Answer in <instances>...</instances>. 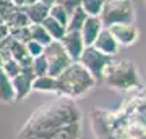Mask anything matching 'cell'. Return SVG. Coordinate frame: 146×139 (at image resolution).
<instances>
[{
  "mask_svg": "<svg viewBox=\"0 0 146 139\" xmlns=\"http://www.w3.org/2000/svg\"><path fill=\"white\" fill-rule=\"evenodd\" d=\"M0 102L2 103L15 102V91H13L11 78L3 71L2 67H0Z\"/></svg>",
  "mask_w": 146,
  "mask_h": 139,
  "instance_id": "13",
  "label": "cell"
},
{
  "mask_svg": "<svg viewBox=\"0 0 146 139\" xmlns=\"http://www.w3.org/2000/svg\"><path fill=\"white\" fill-rule=\"evenodd\" d=\"M21 10L26 13L29 23H36V24H41L42 21L49 16V7L41 3L39 0L34 2V3H31V5H28V7H21Z\"/></svg>",
  "mask_w": 146,
  "mask_h": 139,
  "instance_id": "12",
  "label": "cell"
},
{
  "mask_svg": "<svg viewBox=\"0 0 146 139\" xmlns=\"http://www.w3.org/2000/svg\"><path fill=\"white\" fill-rule=\"evenodd\" d=\"M25 47H26V52L29 57H39V55H42V52H44V45L42 44H39V42L33 41V39H29V41L25 42Z\"/></svg>",
  "mask_w": 146,
  "mask_h": 139,
  "instance_id": "24",
  "label": "cell"
},
{
  "mask_svg": "<svg viewBox=\"0 0 146 139\" xmlns=\"http://www.w3.org/2000/svg\"><path fill=\"white\" fill-rule=\"evenodd\" d=\"M33 71L36 76H44L47 74V60L44 55H39V57L33 58Z\"/></svg>",
  "mask_w": 146,
  "mask_h": 139,
  "instance_id": "21",
  "label": "cell"
},
{
  "mask_svg": "<svg viewBox=\"0 0 146 139\" xmlns=\"http://www.w3.org/2000/svg\"><path fill=\"white\" fill-rule=\"evenodd\" d=\"M99 18L104 28L117 23H133L135 10L130 0H106Z\"/></svg>",
  "mask_w": 146,
  "mask_h": 139,
  "instance_id": "4",
  "label": "cell"
},
{
  "mask_svg": "<svg viewBox=\"0 0 146 139\" xmlns=\"http://www.w3.org/2000/svg\"><path fill=\"white\" fill-rule=\"evenodd\" d=\"M107 29L110 31V34L114 36V39L120 47L133 45L140 37V31L133 23H117V24L107 26Z\"/></svg>",
  "mask_w": 146,
  "mask_h": 139,
  "instance_id": "7",
  "label": "cell"
},
{
  "mask_svg": "<svg viewBox=\"0 0 146 139\" xmlns=\"http://www.w3.org/2000/svg\"><path fill=\"white\" fill-rule=\"evenodd\" d=\"M75 121H81V110L75 99L58 96L55 100L34 110L18 131L20 139H52L58 129Z\"/></svg>",
  "mask_w": 146,
  "mask_h": 139,
  "instance_id": "1",
  "label": "cell"
},
{
  "mask_svg": "<svg viewBox=\"0 0 146 139\" xmlns=\"http://www.w3.org/2000/svg\"><path fill=\"white\" fill-rule=\"evenodd\" d=\"M0 65H2V57H0Z\"/></svg>",
  "mask_w": 146,
  "mask_h": 139,
  "instance_id": "28",
  "label": "cell"
},
{
  "mask_svg": "<svg viewBox=\"0 0 146 139\" xmlns=\"http://www.w3.org/2000/svg\"><path fill=\"white\" fill-rule=\"evenodd\" d=\"M58 5H62L63 8H67L68 13H72L73 10H76L81 3V0H57Z\"/></svg>",
  "mask_w": 146,
  "mask_h": 139,
  "instance_id": "25",
  "label": "cell"
},
{
  "mask_svg": "<svg viewBox=\"0 0 146 139\" xmlns=\"http://www.w3.org/2000/svg\"><path fill=\"white\" fill-rule=\"evenodd\" d=\"M114 58L110 57V55H106L101 50H98L96 47L89 45V47H84L83 49V52H81V55L78 58V63H81L88 70V73L96 79V82H99V81H102V71H104V68Z\"/></svg>",
  "mask_w": 146,
  "mask_h": 139,
  "instance_id": "6",
  "label": "cell"
},
{
  "mask_svg": "<svg viewBox=\"0 0 146 139\" xmlns=\"http://www.w3.org/2000/svg\"><path fill=\"white\" fill-rule=\"evenodd\" d=\"M28 28H29V37H31L33 41H36V42H39V44H42L44 47H46L49 42H52V37L47 34V31L44 29V26H42V24L31 23Z\"/></svg>",
  "mask_w": 146,
  "mask_h": 139,
  "instance_id": "17",
  "label": "cell"
},
{
  "mask_svg": "<svg viewBox=\"0 0 146 139\" xmlns=\"http://www.w3.org/2000/svg\"><path fill=\"white\" fill-rule=\"evenodd\" d=\"M145 2H146V0H145Z\"/></svg>",
  "mask_w": 146,
  "mask_h": 139,
  "instance_id": "29",
  "label": "cell"
},
{
  "mask_svg": "<svg viewBox=\"0 0 146 139\" xmlns=\"http://www.w3.org/2000/svg\"><path fill=\"white\" fill-rule=\"evenodd\" d=\"M41 24L44 26V29L47 31V34L52 37V41H60V39L65 36V32H67V28H65L62 23L55 21L52 16H47Z\"/></svg>",
  "mask_w": 146,
  "mask_h": 139,
  "instance_id": "15",
  "label": "cell"
},
{
  "mask_svg": "<svg viewBox=\"0 0 146 139\" xmlns=\"http://www.w3.org/2000/svg\"><path fill=\"white\" fill-rule=\"evenodd\" d=\"M106 0H81L80 7L84 10L88 16H99L104 8Z\"/></svg>",
  "mask_w": 146,
  "mask_h": 139,
  "instance_id": "19",
  "label": "cell"
},
{
  "mask_svg": "<svg viewBox=\"0 0 146 139\" xmlns=\"http://www.w3.org/2000/svg\"><path fill=\"white\" fill-rule=\"evenodd\" d=\"M62 42V45L65 47V50L67 53L70 55L73 62H78L80 55H81V52L86 45H84L83 42V37H81V32L80 31H67L65 32V36L60 39Z\"/></svg>",
  "mask_w": 146,
  "mask_h": 139,
  "instance_id": "9",
  "label": "cell"
},
{
  "mask_svg": "<svg viewBox=\"0 0 146 139\" xmlns=\"http://www.w3.org/2000/svg\"><path fill=\"white\" fill-rule=\"evenodd\" d=\"M93 47H96L98 50H101L102 53H106V55L114 57L115 53L119 52V47L120 45L117 44V41H115L114 36L110 34L109 29H107V28H102V29H101V32L98 34V37L94 39Z\"/></svg>",
  "mask_w": 146,
  "mask_h": 139,
  "instance_id": "10",
  "label": "cell"
},
{
  "mask_svg": "<svg viewBox=\"0 0 146 139\" xmlns=\"http://www.w3.org/2000/svg\"><path fill=\"white\" fill-rule=\"evenodd\" d=\"M86 18H88V15L84 13V10L81 7H78L76 10H73L72 13H70V16H68L67 31H80Z\"/></svg>",
  "mask_w": 146,
  "mask_h": 139,
  "instance_id": "16",
  "label": "cell"
},
{
  "mask_svg": "<svg viewBox=\"0 0 146 139\" xmlns=\"http://www.w3.org/2000/svg\"><path fill=\"white\" fill-rule=\"evenodd\" d=\"M33 91H39V92H54L57 94V81L54 76L44 74V76H36L33 79L31 84Z\"/></svg>",
  "mask_w": 146,
  "mask_h": 139,
  "instance_id": "14",
  "label": "cell"
},
{
  "mask_svg": "<svg viewBox=\"0 0 146 139\" xmlns=\"http://www.w3.org/2000/svg\"><path fill=\"white\" fill-rule=\"evenodd\" d=\"M39 2H41V3H44L46 7H49V8H50L54 3H57V0H39Z\"/></svg>",
  "mask_w": 146,
  "mask_h": 139,
  "instance_id": "27",
  "label": "cell"
},
{
  "mask_svg": "<svg viewBox=\"0 0 146 139\" xmlns=\"http://www.w3.org/2000/svg\"><path fill=\"white\" fill-rule=\"evenodd\" d=\"M55 81H57V96L70 97L75 100L88 94L98 84L96 79L88 73V70L78 62H73L72 65H68L55 78Z\"/></svg>",
  "mask_w": 146,
  "mask_h": 139,
  "instance_id": "2",
  "label": "cell"
},
{
  "mask_svg": "<svg viewBox=\"0 0 146 139\" xmlns=\"http://www.w3.org/2000/svg\"><path fill=\"white\" fill-rule=\"evenodd\" d=\"M36 78L33 68H26V70H21L16 76L11 78V84H13V91H15V100H23L28 94L33 91L31 84L33 79Z\"/></svg>",
  "mask_w": 146,
  "mask_h": 139,
  "instance_id": "8",
  "label": "cell"
},
{
  "mask_svg": "<svg viewBox=\"0 0 146 139\" xmlns=\"http://www.w3.org/2000/svg\"><path fill=\"white\" fill-rule=\"evenodd\" d=\"M10 37L13 41H18V42H25L29 41V28L25 26V28H15V29H10Z\"/></svg>",
  "mask_w": 146,
  "mask_h": 139,
  "instance_id": "23",
  "label": "cell"
},
{
  "mask_svg": "<svg viewBox=\"0 0 146 139\" xmlns=\"http://www.w3.org/2000/svg\"><path fill=\"white\" fill-rule=\"evenodd\" d=\"M49 16H52L55 21L62 23V24L67 28V23H68V16H70V13H68L67 8H63L62 5H58V3H54V5L49 8Z\"/></svg>",
  "mask_w": 146,
  "mask_h": 139,
  "instance_id": "20",
  "label": "cell"
},
{
  "mask_svg": "<svg viewBox=\"0 0 146 139\" xmlns=\"http://www.w3.org/2000/svg\"><path fill=\"white\" fill-rule=\"evenodd\" d=\"M8 49H10L11 58H13V60H16L18 63H23L28 57H29V55H28V52H26L25 44H23V42H18V41H13L11 37H10V42H8Z\"/></svg>",
  "mask_w": 146,
  "mask_h": 139,
  "instance_id": "18",
  "label": "cell"
},
{
  "mask_svg": "<svg viewBox=\"0 0 146 139\" xmlns=\"http://www.w3.org/2000/svg\"><path fill=\"white\" fill-rule=\"evenodd\" d=\"M11 2H13V5H15V7L21 8V7L31 5V3H34V2H37V0H11Z\"/></svg>",
  "mask_w": 146,
  "mask_h": 139,
  "instance_id": "26",
  "label": "cell"
},
{
  "mask_svg": "<svg viewBox=\"0 0 146 139\" xmlns=\"http://www.w3.org/2000/svg\"><path fill=\"white\" fill-rule=\"evenodd\" d=\"M102 28H104V24H102V21H101L99 16H88V18L84 20L81 29H80L84 45H86V47L93 45L94 39L98 37V34L101 32Z\"/></svg>",
  "mask_w": 146,
  "mask_h": 139,
  "instance_id": "11",
  "label": "cell"
},
{
  "mask_svg": "<svg viewBox=\"0 0 146 139\" xmlns=\"http://www.w3.org/2000/svg\"><path fill=\"white\" fill-rule=\"evenodd\" d=\"M102 81L110 89L127 92L140 88V74L131 60H112L102 71Z\"/></svg>",
  "mask_w": 146,
  "mask_h": 139,
  "instance_id": "3",
  "label": "cell"
},
{
  "mask_svg": "<svg viewBox=\"0 0 146 139\" xmlns=\"http://www.w3.org/2000/svg\"><path fill=\"white\" fill-rule=\"evenodd\" d=\"M42 55H44L46 60H47V74H49V76H54V78H57L68 65L73 63V60L70 58V55L67 53L65 47L62 45L60 41L49 42V44L44 47Z\"/></svg>",
  "mask_w": 146,
  "mask_h": 139,
  "instance_id": "5",
  "label": "cell"
},
{
  "mask_svg": "<svg viewBox=\"0 0 146 139\" xmlns=\"http://www.w3.org/2000/svg\"><path fill=\"white\" fill-rule=\"evenodd\" d=\"M0 67L3 68V71H5V73H7V74H8L10 78L16 76V74H18V73L21 71V68H20V63L16 62V60H13V58H8V60H3Z\"/></svg>",
  "mask_w": 146,
  "mask_h": 139,
  "instance_id": "22",
  "label": "cell"
}]
</instances>
